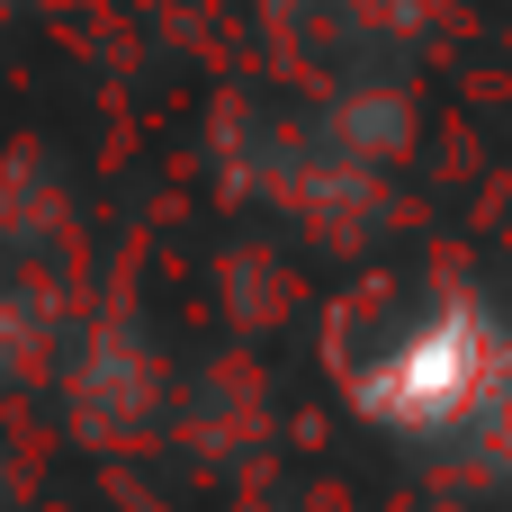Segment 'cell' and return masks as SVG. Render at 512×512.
<instances>
[{
	"mask_svg": "<svg viewBox=\"0 0 512 512\" xmlns=\"http://www.w3.org/2000/svg\"><path fill=\"white\" fill-rule=\"evenodd\" d=\"M153 396H162L153 351H144L126 324H99V333L81 342V369H72V414H81L90 432H126V423L153 414Z\"/></svg>",
	"mask_w": 512,
	"mask_h": 512,
	"instance_id": "6da1fadb",
	"label": "cell"
}]
</instances>
